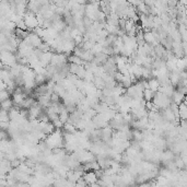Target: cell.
I'll list each match as a JSON object with an SVG mask.
<instances>
[{"instance_id":"cell-15","label":"cell","mask_w":187,"mask_h":187,"mask_svg":"<svg viewBox=\"0 0 187 187\" xmlns=\"http://www.w3.org/2000/svg\"><path fill=\"white\" fill-rule=\"evenodd\" d=\"M9 113L6 109L0 108V122H9Z\"/></svg>"},{"instance_id":"cell-6","label":"cell","mask_w":187,"mask_h":187,"mask_svg":"<svg viewBox=\"0 0 187 187\" xmlns=\"http://www.w3.org/2000/svg\"><path fill=\"white\" fill-rule=\"evenodd\" d=\"M162 118H163L165 122H170V123H175V116L174 113L170 107H165L163 108V113H162Z\"/></svg>"},{"instance_id":"cell-21","label":"cell","mask_w":187,"mask_h":187,"mask_svg":"<svg viewBox=\"0 0 187 187\" xmlns=\"http://www.w3.org/2000/svg\"><path fill=\"white\" fill-rule=\"evenodd\" d=\"M6 89H7V86H6L5 81H3L2 79H0V91H1V90H6Z\"/></svg>"},{"instance_id":"cell-8","label":"cell","mask_w":187,"mask_h":187,"mask_svg":"<svg viewBox=\"0 0 187 187\" xmlns=\"http://www.w3.org/2000/svg\"><path fill=\"white\" fill-rule=\"evenodd\" d=\"M184 99H185V94L181 93L179 91H174L173 94H172V100H173V102H174L175 104H177V105H178L179 103H182V102L184 101Z\"/></svg>"},{"instance_id":"cell-12","label":"cell","mask_w":187,"mask_h":187,"mask_svg":"<svg viewBox=\"0 0 187 187\" xmlns=\"http://www.w3.org/2000/svg\"><path fill=\"white\" fill-rule=\"evenodd\" d=\"M92 83H93L94 86H95L96 89H100V90H102V89L105 86V82H104V80L101 78V77H94Z\"/></svg>"},{"instance_id":"cell-11","label":"cell","mask_w":187,"mask_h":187,"mask_svg":"<svg viewBox=\"0 0 187 187\" xmlns=\"http://www.w3.org/2000/svg\"><path fill=\"white\" fill-rule=\"evenodd\" d=\"M67 60L69 62H71V64H75V65H81V66H83V64H86V61H84V60L81 59L79 56H75V55L69 56V57L67 58Z\"/></svg>"},{"instance_id":"cell-4","label":"cell","mask_w":187,"mask_h":187,"mask_svg":"<svg viewBox=\"0 0 187 187\" xmlns=\"http://www.w3.org/2000/svg\"><path fill=\"white\" fill-rule=\"evenodd\" d=\"M82 177H83V179L86 181V183L88 185L92 184V183L97 182V179H99V178H97V176H96L95 172H94V171H86V173H83Z\"/></svg>"},{"instance_id":"cell-10","label":"cell","mask_w":187,"mask_h":187,"mask_svg":"<svg viewBox=\"0 0 187 187\" xmlns=\"http://www.w3.org/2000/svg\"><path fill=\"white\" fill-rule=\"evenodd\" d=\"M148 84H149V89H150L151 91H153V92L158 91L159 86H160V82H159L156 78L149 79V80H148Z\"/></svg>"},{"instance_id":"cell-3","label":"cell","mask_w":187,"mask_h":187,"mask_svg":"<svg viewBox=\"0 0 187 187\" xmlns=\"http://www.w3.org/2000/svg\"><path fill=\"white\" fill-rule=\"evenodd\" d=\"M26 38L29 39L30 44L32 45V46L34 47V48H37V47L39 46V45L42 44V38L38 36V35H36V34L34 33V32H32V33H29L28 34V36H26Z\"/></svg>"},{"instance_id":"cell-17","label":"cell","mask_w":187,"mask_h":187,"mask_svg":"<svg viewBox=\"0 0 187 187\" xmlns=\"http://www.w3.org/2000/svg\"><path fill=\"white\" fill-rule=\"evenodd\" d=\"M50 102L52 103H59V100H60V96L58 95L56 92H53L52 94H50Z\"/></svg>"},{"instance_id":"cell-13","label":"cell","mask_w":187,"mask_h":187,"mask_svg":"<svg viewBox=\"0 0 187 187\" xmlns=\"http://www.w3.org/2000/svg\"><path fill=\"white\" fill-rule=\"evenodd\" d=\"M156 92L151 91L150 89H145L143 90V100L145 101H152Z\"/></svg>"},{"instance_id":"cell-14","label":"cell","mask_w":187,"mask_h":187,"mask_svg":"<svg viewBox=\"0 0 187 187\" xmlns=\"http://www.w3.org/2000/svg\"><path fill=\"white\" fill-rule=\"evenodd\" d=\"M131 138H134L136 141H141L143 139L142 138V131L141 130H139V129H135V130H133L131 131Z\"/></svg>"},{"instance_id":"cell-1","label":"cell","mask_w":187,"mask_h":187,"mask_svg":"<svg viewBox=\"0 0 187 187\" xmlns=\"http://www.w3.org/2000/svg\"><path fill=\"white\" fill-rule=\"evenodd\" d=\"M0 61L2 62L3 67H10V68L18 64L16 56L12 52H9V50H1Z\"/></svg>"},{"instance_id":"cell-5","label":"cell","mask_w":187,"mask_h":187,"mask_svg":"<svg viewBox=\"0 0 187 187\" xmlns=\"http://www.w3.org/2000/svg\"><path fill=\"white\" fill-rule=\"evenodd\" d=\"M52 55L53 53L50 52H45V53H42L41 55L38 56V60H39V64H41L43 67H46L47 65H50V58H52Z\"/></svg>"},{"instance_id":"cell-23","label":"cell","mask_w":187,"mask_h":187,"mask_svg":"<svg viewBox=\"0 0 187 187\" xmlns=\"http://www.w3.org/2000/svg\"><path fill=\"white\" fill-rule=\"evenodd\" d=\"M0 54H1V50H0Z\"/></svg>"},{"instance_id":"cell-18","label":"cell","mask_w":187,"mask_h":187,"mask_svg":"<svg viewBox=\"0 0 187 187\" xmlns=\"http://www.w3.org/2000/svg\"><path fill=\"white\" fill-rule=\"evenodd\" d=\"M9 96H10V94H9V92L7 91V90H1L0 91V102L3 101V100L8 99Z\"/></svg>"},{"instance_id":"cell-16","label":"cell","mask_w":187,"mask_h":187,"mask_svg":"<svg viewBox=\"0 0 187 187\" xmlns=\"http://www.w3.org/2000/svg\"><path fill=\"white\" fill-rule=\"evenodd\" d=\"M174 163H175V166H176V167H177L178 170H183V169L185 167V166H186V164H185L184 162H183V160H182L181 158L177 159V160L174 162Z\"/></svg>"},{"instance_id":"cell-7","label":"cell","mask_w":187,"mask_h":187,"mask_svg":"<svg viewBox=\"0 0 187 187\" xmlns=\"http://www.w3.org/2000/svg\"><path fill=\"white\" fill-rule=\"evenodd\" d=\"M28 97L26 94L24 92H21V93H16V92H13V95H12V102H13V105H16V106L20 107L21 103L24 101V99Z\"/></svg>"},{"instance_id":"cell-9","label":"cell","mask_w":187,"mask_h":187,"mask_svg":"<svg viewBox=\"0 0 187 187\" xmlns=\"http://www.w3.org/2000/svg\"><path fill=\"white\" fill-rule=\"evenodd\" d=\"M12 107H13V102H12V100H10L9 97L0 102V108L6 109V111H10Z\"/></svg>"},{"instance_id":"cell-2","label":"cell","mask_w":187,"mask_h":187,"mask_svg":"<svg viewBox=\"0 0 187 187\" xmlns=\"http://www.w3.org/2000/svg\"><path fill=\"white\" fill-rule=\"evenodd\" d=\"M23 21L26 25V29H35L36 26H38V22H37L36 14H34L31 11L26 10V12L24 13L23 16Z\"/></svg>"},{"instance_id":"cell-20","label":"cell","mask_w":187,"mask_h":187,"mask_svg":"<svg viewBox=\"0 0 187 187\" xmlns=\"http://www.w3.org/2000/svg\"><path fill=\"white\" fill-rule=\"evenodd\" d=\"M9 128V122H0V129L7 130Z\"/></svg>"},{"instance_id":"cell-22","label":"cell","mask_w":187,"mask_h":187,"mask_svg":"<svg viewBox=\"0 0 187 187\" xmlns=\"http://www.w3.org/2000/svg\"><path fill=\"white\" fill-rule=\"evenodd\" d=\"M2 159H5V153H3L2 151L0 150V161H1Z\"/></svg>"},{"instance_id":"cell-19","label":"cell","mask_w":187,"mask_h":187,"mask_svg":"<svg viewBox=\"0 0 187 187\" xmlns=\"http://www.w3.org/2000/svg\"><path fill=\"white\" fill-rule=\"evenodd\" d=\"M53 124H54V126H55V128H61L62 126H64V124H62L61 122L59 120V118H57V119H55V120H53Z\"/></svg>"}]
</instances>
